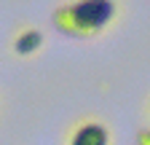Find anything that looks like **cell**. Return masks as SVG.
Segmentation results:
<instances>
[{
  "instance_id": "cell-1",
  "label": "cell",
  "mask_w": 150,
  "mask_h": 145,
  "mask_svg": "<svg viewBox=\"0 0 150 145\" xmlns=\"http://www.w3.org/2000/svg\"><path fill=\"white\" fill-rule=\"evenodd\" d=\"M118 16V0H70L51 14L54 27L67 38L88 41L105 32Z\"/></svg>"
},
{
  "instance_id": "cell-2",
  "label": "cell",
  "mask_w": 150,
  "mask_h": 145,
  "mask_svg": "<svg viewBox=\"0 0 150 145\" xmlns=\"http://www.w3.org/2000/svg\"><path fill=\"white\" fill-rule=\"evenodd\" d=\"M67 145H110V129L102 121H83L75 126Z\"/></svg>"
},
{
  "instance_id": "cell-3",
  "label": "cell",
  "mask_w": 150,
  "mask_h": 145,
  "mask_svg": "<svg viewBox=\"0 0 150 145\" xmlns=\"http://www.w3.org/2000/svg\"><path fill=\"white\" fill-rule=\"evenodd\" d=\"M40 48H43V32L38 27H27V30H22L13 38V51L19 57H32V54L40 51Z\"/></svg>"
},
{
  "instance_id": "cell-4",
  "label": "cell",
  "mask_w": 150,
  "mask_h": 145,
  "mask_svg": "<svg viewBox=\"0 0 150 145\" xmlns=\"http://www.w3.org/2000/svg\"><path fill=\"white\" fill-rule=\"evenodd\" d=\"M134 140H137V145H150V129H139Z\"/></svg>"
}]
</instances>
